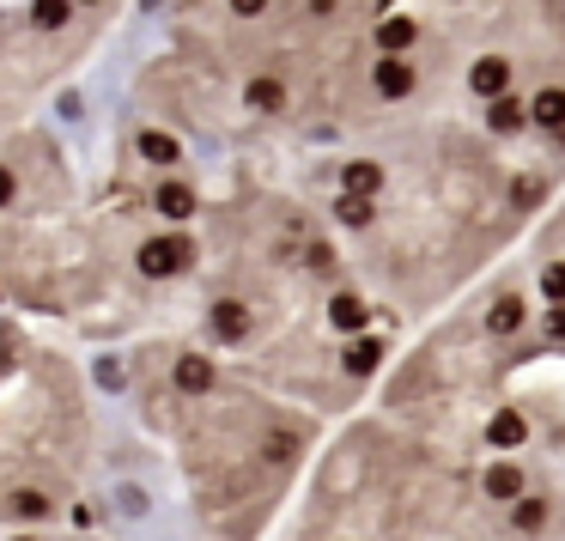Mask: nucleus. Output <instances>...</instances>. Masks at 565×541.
<instances>
[{"label":"nucleus","instance_id":"10","mask_svg":"<svg viewBox=\"0 0 565 541\" xmlns=\"http://www.w3.org/2000/svg\"><path fill=\"white\" fill-rule=\"evenodd\" d=\"M523 432H529V426H523V414H517V408H499V414L487 420V438H493L499 450H511V444H523Z\"/></svg>","mask_w":565,"mask_h":541},{"label":"nucleus","instance_id":"16","mask_svg":"<svg viewBox=\"0 0 565 541\" xmlns=\"http://www.w3.org/2000/svg\"><path fill=\"white\" fill-rule=\"evenodd\" d=\"M487 122H493L499 134H517V128H523V104H517L511 92H505V98H493V110H487Z\"/></svg>","mask_w":565,"mask_h":541},{"label":"nucleus","instance_id":"26","mask_svg":"<svg viewBox=\"0 0 565 541\" xmlns=\"http://www.w3.org/2000/svg\"><path fill=\"white\" fill-rule=\"evenodd\" d=\"M547 335L565 341V304H553V311H547Z\"/></svg>","mask_w":565,"mask_h":541},{"label":"nucleus","instance_id":"24","mask_svg":"<svg viewBox=\"0 0 565 541\" xmlns=\"http://www.w3.org/2000/svg\"><path fill=\"white\" fill-rule=\"evenodd\" d=\"M511 201H517V207H535V201H541V177H517Z\"/></svg>","mask_w":565,"mask_h":541},{"label":"nucleus","instance_id":"17","mask_svg":"<svg viewBox=\"0 0 565 541\" xmlns=\"http://www.w3.org/2000/svg\"><path fill=\"white\" fill-rule=\"evenodd\" d=\"M7 511H13V517H25V523H37V517H49V499H43L37 487H19V493L7 499Z\"/></svg>","mask_w":565,"mask_h":541},{"label":"nucleus","instance_id":"12","mask_svg":"<svg viewBox=\"0 0 565 541\" xmlns=\"http://www.w3.org/2000/svg\"><path fill=\"white\" fill-rule=\"evenodd\" d=\"M73 19V0H31V25L37 31H61Z\"/></svg>","mask_w":565,"mask_h":541},{"label":"nucleus","instance_id":"4","mask_svg":"<svg viewBox=\"0 0 565 541\" xmlns=\"http://www.w3.org/2000/svg\"><path fill=\"white\" fill-rule=\"evenodd\" d=\"M213 335H219V341H244V335H250V304L219 298V304H213Z\"/></svg>","mask_w":565,"mask_h":541},{"label":"nucleus","instance_id":"2","mask_svg":"<svg viewBox=\"0 0 565 541\" xmlns=\"http://www.w3.org/2000/svg\"><path fill=\"white\" fill-rule=\"evenodd\" d=\"M468 86H474L480 98H505V92H511V61H505V55H487V61H474Z\"/></svg>","mask_w":565,"mask_h":541},{"label":"nucleus","instance_id":"19","mask_svg":"<svg viewBox=\"0 0 565 541\" xmlns=\"http://www.w3.org/2000/svg\"><path fill=\"white\" fill-rule=\"evenodd\" d=\"M511 505H517V511H511V517H517V529H529V535H535V529L547 523V499H529V493H523V499H511Z\"/></svg>","mask_w":565,"mask_h":541},{"label":"nucleus","instance_id":"14","mask_svg":"<svg viewBox=\"0 0 565 541\" xmlns=\"http://www.w3.org/2000/svg\"><path fill=\"white\" fill-rule=\"evenodd\" d=\"M329 317H335V329H347V335H353V329H365V317H371V311H365V304H359L353 292H341V298L329 304Z\"/></svg>","mask_w":565,"mask_h":541},{"label":"nucleus","instance_id":"1","mask_svg":"<svg viewBox=\"0 0 565 541\" xmlns=\"http://www.w3.org/2000/svg\"><path fill=\"white\" fill-rule=\"evenodd\" d=\"M189 262H195V244H189V238H152V244L140 250V268L158 274V280H165V274H183Z\"/></svg>","mask_w":565,"mask_h":541},{"label":"nucleus","instance_id":"7","mask_svg":"<svg viewBox=\"0 0 565 541\" xmlns=\"http://www.w3.org/2000/svg\"><path fill=\"white\" fill-rule=\"evenodd\" d=\"M523 116H535L541 128H565V86H541L535 104H529Z\"/></svg>","mask_w":565,"mask_h":541},{"label":"nucleus","instance_id":"3","mask_svg":"<svg viewBox=\"0 0 565 541\" xmlns=\"http://www.w3.org/2000/svg\"><path fill=\"white\" fill-rule=\"evenodd\" d=\"M371 80H377V92H383V98H408V92H414V67L401 61V55H383Z\"/></svg>","mask_w":565,"mask_h":541},{"label":"nucleus","instance_id":"9","mask_svg":"<svg viewBox=\"0 0 565 541\" xmlns=\"http://www.w3.org/2000/svg\"><path fill=\"white\" fill-rule=\"evenodd\" d=\"M420 37V25L414 19H383L377 25V43H383V55H408V43Z\"/></svg>","mask_w":565,"mask_h":541},{"label":"nucleus","instance_id":"21","mask_svg":"<svg viewBox=\"0 0 565 541\" xmlns=\"http://www.w3.org/2000/svg\"><path fill=\"white\" fill-rule=\"evenodd\" d=\"M377 359H383V347H377V341H359V347L347 353V371H353V377H371Z\"/></svg>","mask_w":565,"mask_h":541},{"label":"nucleus","instance_id":"22","mask_svg":"<svg viewBox=\"0 0 565 541\" xmlns=\"http://www.w3.org/2000/svg\"><path fill=\"white\" fill-rule=\"evenodd\" d=\"M541 298H553V304H565V262H553V268H541Z\"/></svg>","mask_w":565,"mask_h":541},{"label":"nucleus","instance_id":"5","mask_svg":"<svg viewBox=\"0 0 565 541\" xmlns=\"http://www.w3.org/2000/svg\"><path fill=\"white\" fill-rule=\"evenodd\" d=\"M152 207L165 213V219H189V213H195V189L171 177V183H158V189H152Z\"/></svg>","mask_w":565,"mask_h":541},{"label":"nucleus","instance_id":"15","mask_svg":"<svg viewBox=\"0 0 565 541\" xmlns=\"http://www.w3.org/2000/svg\"><path fill=\"white\" fill-rule=\"evenodd\" d=\"M140 159H152V165H177V140L158 134V128H146V134H140Z\"/></svg>","mask_w":565,"mask_h":541},{"label":"nucleus","instance_id":"23","mask_svg":"<svg viewBox=\"0 0 565 541\" xmlns=\"http://www.w3.org/2000/svg\"><path fill=\"white\" fill-rule=\"evenodd\" d=\"M304 262H310V274H335V250H329V244H310Z\"/></svg>","mask_w":565,"mask_h":541},{"label":"nucleus","instance_id":"11","mask_svg":"<svg viewBox=\"0 0 565 541\" xmlns=\"http://www.w3.org/2000/svg\"><path fill=\"white\" fill-rule=\"evenodd\" d=\"M487 493L493 499H523V469H517V462H493V469H487Z\"/></svg>","mask_w":565,"mask_h":541},{"label":"nucleus","instance_id":"6","mask_svg":"<svg viewBox=\"0 0 565 541\" xmlns=\"http://www.w3.org/2000/svg\"><path fill=\"white\" fill-rule=\"evenodd\" d=\"M177 390H183V396H207V390H213V365H207L201 353L177 359Z\"/></svg>","mask_w":565,"mask_h":541},{"label":"nucleus","instance_id":"13","mask_svg":"<svg viewBox=\"0 0 565 541\" xmlns=\"http://www.w3.org/2000/svg\"><path fill=\"white\" fill-rule=\"evenodd\" d=\"M487 329L493 335H517L523 329V298H499L493 311H487Z\"/></svg>","mask_w":565,"mask_h":541},{"label":"nucleus","instance_id":"27","mask_svg":"<svg viewBox=\"0 0 565 541\" xmlns=\"http://www.w3.org/2000/svg\"><path fill=\"white\" fill-rule=\"evenodd\" d=\"M7 201H13V171L0 165V207H7Z\"/></svg>","mask_w":565,"mask_h":541},{"label":"nucleus","instance_id":"18","mask_svg":"<svg viewBox=\"0 0 565 541\" xmlns=\"http://www.w3.org/2000/svg\"><path fill=\"white\" fill-rule=\"evenodd\" d=\"M280 104H286L280 80H250V110H280Z\"/></svg>","mask_w":565,"mask_h":541},{"label":"nucleus","instance_id":"20","mask_svg":"<svg viewBox=\"0 0 565 541\" xmlns=\"http://www.w3.org/2000/svg\"><path fill=\"white\" fill-rule=\"evenodd\" d=\"M335 219L359 231V225H371V201H365V195H341V207H335Z\"/></svg>","mask_w":565,"mask_h":541},{"label":"nucleus","instance_id":"25","mask_svg":"<svg viewBox=\"0 0 565 541\" xmlns=\"http://www.w3.org/2000/svg\"><path fill=\"white\" fill-rule=\"evenodd\" d=\"M231 13L237 19H256V13H268V0H231Z\"/></svg>","mask_w":565,"mask_h":541},{"label":"nucleus","instance_id":"8","mask_svg":"<svg viewBox=\"0 0 565 541\" xmlns=\"http://www.w3.org/2000/svg\"><path fill=\"white\" fill-rule=\"evenodd\" d=\"M341 183H347V195H365V201H371V195L383 189V165H371V159H353V165L341 171Z\"/></svg>","mask_w":565,"mask_h":541}]
</instances>
